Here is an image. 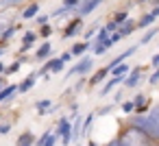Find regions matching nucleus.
<instances>
[{"label":"nucleus","instance_id":"obj_4","mask_svg":"<svg viewBox=\"0 0 159 146\" xmlns=\"http://www.w3.org/2000/svg\"><path fill=\"white\" fill-rule=\"evenodd\" d=\"M98 2H100V0H85V2H83V7L79 9V13H81V16H87V13H92V11L98 7Z\"/></svg>","mask_w":159,"mask_h":146},{"label":"nucleus","instance_id":"obj_9","mask_svg":"<svg viewBox=\"0 0 159 146\" xmlns=\"http://www.w3.org/2000/svg\"><path fill=\"white\" fill-rule=\"evenodd\" d=\"M107 74H109V68H102V70H100V72H98V74H96L92 81H89V83H92V85H96V83H100V81L107 76Z\"/></svg>","mask_w":159,"mask_h":146},{"label":"nucleus","instance_id":"obj_10","mask_svg":"<svg viewBox=\"0 0 159 146\" xmlns=\"http://www.w3.org/2000/svg\"><path fill=\"white\" fill-rule=\"evenodd\" d=\"M133 31H135V22H131V20H129V22H126L118 33H120V35H126V33H133Z\"/></svg>","mask_w":159,"mask_h":146},{"label":"nucleus","instance_id":"obj_7","mask_svg":"<svg viewBox=\"0 0 159 146\" xmlns=\"http://www.w3.org/2000/svg\"><path fill=\"white\" fill-rule=\"evenodd\" d=\"M61 135L66 142H70V122L68 120H61Z\"/></svg>","mask_w":159,"mask_h":146},{"label":"nucleus","instance_id":"obj_18","mask_svg":"<svg viewBox=\"0 0 159 146\" xmlns=\"http://www.w3.org/2000/svg\"><path fill=\"white\" fill-rule=\"evenodd\" d=\"M33 39H35V35H33V33H26V37H24V42H26V44H24V46H29Z\"/></svg>","mask_w":159,"mask_h":146},{"label":"nucleus","instance_id":"obj_20","mask_svg":"<svg viewBox=\"0 0 159 146\" xmlns=\"http://www.w3.org/2000/svg\"><path fill=\"white\" fill-rule=\"evenodd\" d=\"M157 81H159V70H157V72L150 76V83H157Z\"/></svg>","mask_w":159,"mask_h":146},{"label":"nucleus","instance_id":"obj_16","mask_svg":"<svg viewBox=\"0 0 159 146\" xmlns=\"http://www.w3.org/2000/svg\"><path fill=\"white\" fill-rule=\"evenodd\" d=\"M150 118H152V120H155V122L159 124V105H157V107L152 109V116H150Z\"/></svg>","mask_w":159,"mask_h":146},{"label":"nucleus","instance_id":"obj_21","mask_svg":"<svg viewBox=\"0 0 159 146\" xmlns=\"http://www.w3.org/2000/svg\"><path fill=\"white\" fill-rule=\"evenodd\" d=\"M109 146H126V144H124V142H111Z\"/></svg>","mask_w":159,"mask_h":146},{"label":"nucleus","instance_id":"obj_2","mask_svg":"<svg viewBox=\"0 0 159 146\" xmlns=\"http://www.w3.org/2000/svg\"><path fill=\"white\" fill-rule=\"evenodd\" d=\"M92 68V59L89 57H85V59H81V63L79 66H74L72 70H70V74H83V72H87Z\"/></svg>","mask_w":159,"mask_h":146},{"label":"nucleus","instance_id":"obj_15","mask_svg":"<svg viewBox=\"0 0 159 146\" xmlns=\"http://www.w3.org/2000/svg\"><path fill=\"white\" fill-rule=\"evenodd\" d=\"M122 109H124L126 113H131V111L135 109V105H133V103H124V105H122Z\"/></svg>","mask_w":159,"mask_h":146},{"label":"nucleus","instance_id":"obj_13","mask_svg":"<svg viewBox=\"0 0 159 146\" xmlns=\"http://www.w3.org/2000/svg\"><path fill=\"white\" fill-rule=\"evenodd\" d=\"M48 52H50V44H44V46H42V48H39V50H37V57H39V59H42V57H46V55H48Z\"/></svg>","mask_w":159,"mask_h":146},{"label":"nucleus","instance_id":"obj_12","mask_svg":"<svg viewBox=\"0 0 159 146\" xmlns=\"http://www.w3.org/2000/svg\"><path fill=\"white\" fill-rule=\"evenodd\" d=\"M37 9H39V7H37V5H31V7H29V9H26V11H24V18H33V16H35V13H37Z\"/></svg>","mask_w":159,"mask_h":146},{"label":"nucleus","instance_id":"obj_1","mask_svg":"<svg viewBox=\"0 0 159 146\" xmlns=\"http://www.w3.org/2000/svg\"><path fill=\"white\" fill-rule=\"evenodd\" d=\"M133 126L144 133V135H150V137H159V124L152 120V118H144V116H137L133 118Z\"/></svg>","mask_w":159,"mask_h":146},{"label":"nucleus","instance_id":"obj_6","mask_svg":"<svg viewBox=\"0 0 159 146\" xmlns=\"http://www.w3.org/2000/svg\"><path fill=\"white\" fill-rule=\"evenodd\" d=\"M120 81H122V76H113V74H111V79H109V83H107V85L102 87V94H107V92H111V87H116V85H118Z\"/></svg>","mask_w":159,"mask_h":146},{"label":"nucleus","instance_id":"obj_8","mask_svg":"<svg viewBox=\"0 0 159 146\" xmlns=\"http://www.w3.org/2000/svg\"><path fill=\"white\" fill-rule=\"evenodd\" d=\"M87 48H89V44H85V42H83V44H74V48H72L70 55H83Z\"/></svg>","mask_w":159,"mask_h":146},{"label":"nucleus","instance_id":"obj_11","mask_svg":"<svg viewBox=\"0 0 159 146\" xmlns=\"http://www.w3.org/2000/svg\"><path fill=\"white\" fill-rule=\"evenodd\" d=\"M79 26H81V22H79V20H74V22L70 24V29L66 31V35H68V37H72L74 33H79Z\"/></svg>","mask_w":159,"mask_h":146},{"label":"nucleus","instance_id":"obj_5","mask_svg":"<svg viewBox=\"0 0 159 146\" xmlns=\"http://www.w3.org/2000/svg\"><path fill=\"white\" fill-rule=\"evenodd\" d=\"M137 81H139V70H133V72H131V76L124 81V85H126V87H135V85H137Z\"/></svg>","mask_w":159,"mask_h":146},{"label":"nucleus","instance_id":"obj_3","mask_svg":"<svg viewBox=\"0 0 159 146\" xmlns=\"http://www.w3.org/2000/svg\"><path fill=\"white\" fill-rule=\"evenodd\" d=\"M157 16H159V7H157V9H155L152 13H148V16H144V18H142V20H139V22L135 24V29H146L148 24H152V20H155Z\"/></svg>","mask_w":159,"mask_h":146},{"label":"nucleus","instance_id":"obj_22","mask_svg":"<svg viewBox=\"0 0 159 146\" xmlns=\"http://www.w3.org/2000/svg\"><path fill=\"white\" fill-rule=\"evenodd\" d=\"M152 63H155V66H159V55H155V57H152Z\"/></svg>","mask_w":159,"mask_h":146},{"label":"nucleus","instance_id":"obj_17","mask_svg":"<svg viewBox=\"0 0 159 146\" xmlns=\"http://www.w3.org/2000/svg\"><path fill=\"white\" fill-rule=\"evenodd\" d=\"M33 83H35V76H29V81H26V83L22 85V89H29V87H31Z\"/></svg>","mask_w":159,"mask_h":146},{"label":"nucleus","instance_id":"obj_14","mask_svg":"<svg viewBox=\"0 0 159 146\" xmlns=\"http://www.w3.org/2000/svg\"><path fill=\"white\" fill-rule=\"evenodd\" d=\"M152 35H155V31H150V33H146V35H144V39H142L139 44H144V46H146V44H148V42L152 39Z\"/></svg>","mask_w":159,"mask_h":146},{"label":"nucleus","instance_id":"obj_24","mask_svg":"<svg viewBox=\"0 0 159 146\" xmlns=\"http://www.w3.org/2000/svg\"><path fill=\"white\" fill-rule=\"evenodd\" d=\"M46 146H52V139H50V137H48V142H46Z\"/></svg>","mask_w":159,"mask_h":146},{"label":"nucleus","instance_id":"obj_23","mask_svg":"<svg viewBox=\"0 0 159 146\" xmlns=\"http://www.w3.org/2000/svg\"><path fill=\"white\" fill-rule=\"evenodd\" d=\"M13 2H20V0H5V5H13Z\"/></svg>","mask_w":159,"mask_h":146},{"label":"nucleus","instance_id":"obj_19","mask_svg":"<svg viewBox=\"0 0 159 146\" xmlns=\"http://www.w3.org/2000/svg\"><path fill=\"white\" fill-rule=\"evenodd\" d=\"M63 2H66V5H63V7H74V5H76V2H79V0H63Z\"/></svg>","mask_w":159,"mask_h":146},{"label":"nucleus","instance_id":"obj_25","mask_svg":"<svg viewBox=\"0 0 159 146\" xmlns=\"http://www.w3.org/2000/svg\"><path fill=\"white\" fill-rule=\"evenodd\" d=\"M89 146H96V144H94V142H92V144H89Z\"/></svg>","mask_w":159,"mask_h":146}]
</instances>
